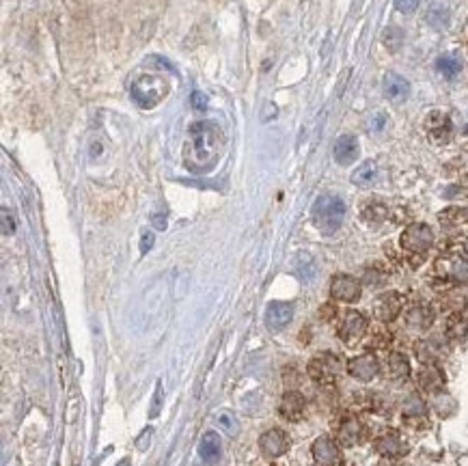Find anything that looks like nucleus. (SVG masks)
<instances>
[{
	"label": "nucleus",
	"instance_id": "f257e3e1",
	"mask_svg": "<svg viewBox=\"0 0 468 466\" xmlns=\"http://www.w3.org/2000/svg\"><path fill=\"white\" fill-rule=\"evenodd\" d=\"M223 130L212 121H197L188 130V143L184 147V162L190 171H212L223 151Z\"/></svg>",
	"mask_w": 468,
	"mask_h": 466
},
{
	"label": "nucleus",
	"instance_id": "f03ea898",
	"mask_svg": "<svg viewBox=\"0 0 468 466\" xmlns=\"http://www.w3.org/2000/svg\"><path fill=\"white\" fill-rule=\"evenodd\" d=\"M311 216H313L315 227H317L322 233L330 235V233H335V231L343 225L345 203H343V199H339L337 195H322V197H317V201L313 203Z\"/></svg>",
	"mask_w": 468,
	"mask_h": 466
},
{
	"label": "nucleus",
	"instance_id": "7ed1b4c3",
	"mask_svg": "<svg viewBox=\"0 0 468 466\" xmlns=\"http://www.w3.org/2000/svg\"><path fill=\"white\" fill-rule=\"evenodd\" d=\"M132 100L139 104L141 108H153L158 106L169 93V82L164 80L162 76H151L145 74L141 78H136L130 87Z\"/></svg>",
	"mask_w": 468,
	"mask_h": 466
},
{
	"label": "nucleus",
	"instance_id": "20e7f679",
	"mask_svg": "<svg viewBox=\"0 0 468 466\" xmlns=\"http://www.w3.org/2000/svg\"><path fill=\"white\" fill-rule=\"evenodd\" d=\"M434 270L440 279L451 283H468V257L462 253H447L440 255L434 263Z\"/></svg>",
	"mask_w": 468,
	"mask_h": 466
},
{
	"label": "nucleus",
	"instance_id": "39448f33",
	"mask_svg": "<svg viewBox=\"0 0 468 466\" xmlns=\"http://www.w3.org/2000/svg\"><path fill=\"white\" fill-rule=\"evenodd\" d=\"M432 244H434V231L423 223L410 225L401 233V246H404V251L410 253V255H425Z\"/></svg>",
	"mask_w": 468,
	"mask_h": 466
},
{
	"label": "nucleus",
	"instance_id": "423d86ee",
	"mask_svg": "<svg viewBox=\"0 0 468 466\" xmlns=\"http://www.w3.org/2000/svg\"><path fill=\"white\" fill-rule=\"evenodd\" d=\"M339 371H341V363L335 354H319L309 363V376L315 382H324V385L333 382Z\"/></svg>",
	"mask_w": 468,
	"mask_h": 466
},
{
	"label": "nucleus",
	"instance_id": "0eeeda50",
	"mask_svg": "<svg viewBox=\"0 0 468 466\" xmlns=\"http://www.w3.org/2000/svg\"><path fill=\"white\" fill-rule=\"evenodd\" d=\"M330 296L341 303H356L361 298V283L350 274H337L330 283Z\"/></svg>",
	"mask_w": 468,
	"mask_h": 466
},
{
	"label": "nucleus",
	"instance_id": "6e6552de",
	"mask_svg": "<svg viewBox=\"0 0 468 466\" xmlns=\"http://www.w3.org/2000/svg\"><path fill=\"white\" fill-rule=\"evenodd\" d=\"M259 449L266 458H281L289 449V438L283 430L274 427L261 434L259 438Z\"/></svg>",
	"mask_w": 468,
	"mask_h": 466
},
{
	"label": "nucleus",
	"instance_id": "1a4fd4ad",
	"mask_svg": "<svg viewBox=\"0 0 468 466\" xmlns=\"http://www.w3.org/2000/svg\"><path fill=\"white\" fill-rule=\"evenodd\" d=\"M401 309H404V298H401V294H397V292L382 294V296L376 300V305H373L376 317H378L380 322H393V320H397V315L401 313Z\"/></svg>",
	"mask_w": 468,
	"mask_h": 466
},
{
	"label": "nucleus",
	"instance_id": "9d476101",
	"mask_svg": "<svg viewBox=\"0 0 468 466\" xmlns=\"http://www.w3.org/2000/svg\"><path fill=\"white\" fill-rule=\"evenodd\" d=\"M365 331H367V317L359 311H347L339 328V337L345 343H356L365 335Z\"/></svg>",
	"mask_w": 468,
	"mask_h": 466
},
{
	"label": "nucleus",
	"instance_id": "9b49d317",
	"mask_svg": "<svg viewBox=\"0 0 468 466\" xmlns=\"http://www.w3.org/2000/svg\"><path fill=\"white\" fill-rule=\"evenodd\" d=\"M347 371L352 378L361 380V382H369L378 376L380 371V363L373 354H361V356H354V359L347 363Z\"/></svg>",
	"mask_w": 468,
	"mask_h": 466
},
{
	"label": "nucleus",
	"instance_id": "f8f14e48",
	"mask_svg": "<svg viewBox=\"0 0 468 466\" xmlns=\"http://www.w3.org/2000/svg\"><path fill=\"white\" fill-rule=\"evenodd\" d=\"M313 460L317 466H337L339 464V447L335 445L333 438L319 436L313 443Z\"/></svg>",
	"mask_w": 468,
	"mask_h": 466
},
{
	"label": "nucleus",
	"instance_id": "ddd939ff",
	"mask_svg": "<svg viewBox=\"0 0 468 466\" xmlns=\"http://www.w3.org/2000/svg\"><path fill=\"white\" fill-rule=\"evenodd\" d=\"M376 451L384 458H401L408 453V443L397 432H387L376 441Z\"/></svg>",
	"mask_w": 468,
	"mask_h": 466
},
{
	"label": "nucleus",
	"instance_id": "4468645a",
	"mask_svg": "<svg viewBox=\"0 0 468 466\" xmlns=\"http://www.w3.org/2000/svg\"><path fill=\"white\" fill-rule=\"evenodd\" d=\"M294 317V307L289 303H270L266 309V324L272 331H281Z\"/></svg>",
	"mask_w": 468,
	"mask_h": 466
},
{
	"label": "nucleus",
	"instance_id": "2eb2a0df",
	"mask_svg": "<svg viewBox=\"0 0 468 466\" xmlns=\"http://www.w3.org/2000/svg\"><path fill=\"white\" fill-rule=\"evenodd\" d=\"M333 151H335L337 164H341V167H347V164H352L356 158H359V141H356L352 134H343V136H339V139H337Z\"/></svg>",
	"mask_w": 468,
	"mask_h": 466
},
{
	"label": "nucleus",
	"instance_id": "dca6fc26",
	"mask_svg": "<svg viewBox=\"0 0 468 466\" xmlns=\"http://www.w3.org/2000/svg\"><path fill=\"white\" fill-rule=\"evenodd\" d=\"M425 130L436 143H445L449 141V134H451V121L443 113H432L425 119Z\"/></svg>",
	"mask_w": 468,
	"mask_h": 466
},
{
	"label": "nucleus",
	"instance_id": "f3484780",
	"mask_svg": "<svg viewBox=\"0 0 468 466\" xmlns=\"http://www.w3.org/2000/svg\"><path fill=\"white\" fill-rule=\"evenodd\" d=\"M279 413L287 421H298L302 417V413H305V397H302L298 391H287L279 404Z\"/></svg>",
	"mask_w": 468,
	"mask_h": 466
},
{
	"label": "nucleus",
	"instance_id": "a211bd4d",
	"mask_svg": "<svg viewBox=\"0 0 468 466\" xmlns=\"http://www.w3.org/2000/svg\"><path fill=\"white\" fill-rule=\"evenodd\" d=\"M382 91L393 102H404L410 93V85H408V80L399 74H387L384 76V82H382Z\"/></svg>",
	"mask_w": 468,
	"mask_h": 466
},
{
	"label": "nucleus",
	"instance_id": "6ab92c4d",
	"mask_svg": "<svg viewBox=\"0 0 468 466\" xmlns=\"http://www.w3.org/2000/svg\"><path fill=\"white\" fill-rule=\"evenodd\" d=\"M363 438V423L356 417H345L339 425V441L345 447H352L356 443H361Z\"/></svg>",
	"mask_w": 468,
	"mask_h": 466
},
{
	"label": "nucleus",
	"instance_id": "aec40b11",
	"mask_svg": "<svg viewBox=\"0 0 468 466\" xmlns=\"http://www.w3.org/2000/svg\"><path fill=\"white\" fill-rule=\"evenodd\" d=\"M438 221L447 231H464L468 227V212L462 207H449L438 216Z\"/></svg>",
	"mask_w": 468,
	"mask_h": 466
},
{
	"label": "nucleus",
	"instance_id": "412c9836",
	"mask_svg": "<svg viewBox=\"0 0 468 466\" xmlns=\"http://www.w3.org/2000/svg\"><path fill=\"white\" fill-rule=\"evenodd\" d=\"M434 322V311L427 305H415L406 313V324L415 331H425Z\"/></svg>",
	"mask_w": 468,
	"mask_h": 466
},
{
	"label": "nucleus",
	"instance_id": "4be33fe9",
	"mask_svg": "<svg viewBox=\"0 0 468 466\" xmlns=\"http://www.w3.org/2000/svg\"><path fill=\"white\" fill-rule=\"evenodd\" d=\"M220 438H218V434H214V432H207L203 438H201V445H199V453H201V458H203V462L205 464H218V460H220Z\"/></svg>",
	"mask_w": 468,
	"mask_h": 466
},
{
	"label": "nucleus",
	"instance_id": "5701e85b",
	"mask_svg": "<svg viewBox=\"0 0 468 466\" xmlns=\"http://www.w3.org/2000/svg\"><path fill=\"white\" fill-rule=\"evenodd\" d=\"M419 382H421V387H423L425 391L436 393L438 389H443V385H445V376H443V371H440L434 363H429V365H425V367L421 369V374H419Z\"/></svg>",
	"mask_w": 468,
	"mask_h": 466
},
{
	"label": "nucleus",
	"instance_id": "b1692460",
	"mask_svg": "<svg viewBox=\"0 0 468 466\" xmlns=\"http://www.w3.org/2000/svg\"><path fill=\"white\" fill-rule=\"evenodd\" d=\"M376 179H378V167H376V162H371V160L363 162L361 167L352 173V181H354L356 186H361V188L373 186Z\"/></svg>",
	"mask_w": 468,
	"mask_h": 466
},
{
	"label": "nucleus",
	"instance_id": "393cba45",
	"mask_svg": "<svg viewBox=\"0 0 468 466\" xmlns=\"http://www.w3.org/2000/svg\"><path fill=\"white\" fill-rule=\"evenodd\" d=\"M436 69L440 76H445L447 80H453L462 71V59L457 54H443V57L436 61Z\"/></svg>",
	"mask_w": 468,
	"mask_h": 466
},
{
	"label": "nucleus",
	"instance_id": "a878e982",
	"mask_svg": "<svg viewBox=\"0 0 468 466\" xmlns=\"http://www.w3.org/2000/svg\"><path fill=\"white\" fill-rule=\"evenodd\" d=\"M361 216H363V221L369 223V225H380V223L387 221L389 210H387V205L380 203V201H367V203L363 205Z\"/></svg>",
	"mask_w": 468,
	"mask_h": 466
},
{
	"label": "nucleus",
	"instance_id": "bb28decb",
	"mask_svg": "<svg viewBox=\"0 0 468 466\" xmlns=\"http://www.w3.org/2000/svg\"><path fill=\"white\" fill-rule=\"evenodd\" d=\"M404 417L406 419H425L427 417V406L417 393H412L404 399Z\"/></svg>",
	"mask_w": 468,
	"mask_h": 466
},
{
	"label": "nucleus",
	"instance_id": "cd10ccee",
	"mask_svg": "<svg viewBox=\"0 0 468 466\" xmlns=\"http://www.w3.org/2000/svg\"><path fill=\"white\" fill-rule=\"evenodd\" d=\"M389 374L395 380H404L410 376V363L401 352H393L389 356Z\"/></svg>",
	"mask_w": 468,
	"mask_h": 466
},
{
	"label": "nucleus",
	"instance_id": "c85d7f7f",
	"mask_svg": "<svg viewBox=\"0 0 468 466\" xmlns=\"http://www.w3.org/2000/svg\"><path fill=\"white\" fill-rule=\"evenodd\" d=\"M427 24L436 31H443L449 26V11L445 7H432L427 13Z\"/></svg>",
	"mask_w": 468,
	"mask_h": 466
},
{
	"label": "nucleus",
	"instance_id": "c756f323",
	"mask_svg": "<svg viewBox=\"0 0 468 466\" xmlns=\"http://www.w3.org/2000/svg\"><path fill=\"white\" fill-rule=\"evenodd\" d=\"M466 320H464V315H460V313H455V315H451L449 317V322H447V335L451 337V339H462L464 335H466Z\"/></svg>",
	"mask_w": 468,
	"mask_h": 466
},
{
	"label": "nucleus",
	"instance_id": "7c9ffc66",
	"mask_svg": "<svg viewBox=\"0 0 468 466\" xmlns=\"http://www.w3.org/2000/svg\"><path fill=\"white\" fill-rule=\"evenodd\" d=\"M216 421H218L220 430H225L229 436H235V434H238V430H240V425H238L235 417H233V415H229V413H220V415H216Z\"/></svg>",
	"mask_w": 468,
	"mask_h": 466
},
{
	"label": "nucleus",
	"instance_id": "2f4dec72",
	"mask_svg": "<svg viewBox=\"0 0 468 466\" xmlns=\"http://www.w3.org/2000/svg\"><path fill=\"white\" fill-rule=\"evenodd\" d=\"M421 0H395V9L401 13H415L419 9Z\"/></svg>",
	"mask_w": 468,
	"mask_h": 466
},
{
	"label": "nucleus",
	"instance_id": "473e14b6",
	"mask_svg": "<svg viewBox=\"0 0 468 466\" xmlns=\"http://www.w3.org/2000/svg\"><path fill=\"white\" fill-rule=\"evenodd\" d=\"M15 231V223H13V216H9V210L3 207V233L9 235Z\"/></svg>",
	"mask_w": 468,
	"mask_h": 466
},
{
	"label": "nucleus",
	"instance_id": "72a5a7b5",
	"mask_svg": "<svg viewBox=\"0 0 468 466\" xmlns=\"http://www.w3.org/2000/svg\"><path fill=\"white\" fill-rule=\"evenodd\" d=\"M190 104H192V108H197V111H203V108H207V97L203 93L195 91L190 95Z\"/></svg>",
	"mask_w": 468,
	"mask_h": 466
},
{
	"label": "nucleus",
	"instance_id": "f704fd0d",
	"mask_svg": "<svg viewBox=\"0 0 468 466\" xmlns=\"http://www.w3.org/2000/svg\"><path fill=\"white\" fill-rule=\"evenodd\" d=\"M153 227H156V229H167V216L156 214V216H153Z\"/></svg>",
	"mask_w": 468,
	"mask_h": 466
},
{
	"label": "nucleus",
	"instance_id": "c9c22d12",
	"mask_svg": "<svg viewBox=\"0 0 468 466\" xmlns=\"http://www.w3.org/2000/svg\"><path fill=\"white\" fill-rule=\"evenodd\" d=\"M151 244H153V235H151V233H143V244H141V251H143V253H147V249H151Z\"/></svg>",
	"mask_w": 468,
	"mask_h": 466
},
{
	"label": "nucleus",
	"instance_id": "e433bc0d",
	"mask_svg": "<svg viewBox=\"0 0 468 466\" xmlns=\"http://www.w3.org/2000/svg\"><path fill=\"white\" fill-rule=\"evenodd\" d=\"M384 125V115H376V119L371 121V130H382Z\"/></svg>",
	"mask_w": 468,
	"mask_h": 466
},
{
	"label": "nucleus",
	"instance_id": "4c0bfd02",
	"mask_svg": "<svg viewBox=\"0 0 468 466\" xmlns=\"http://www.w3.org/2000/svg\"><path fill=\"white\" fill-rule=\"evenodd\" d=\"M333 311H335V309H333V305H326V307H324V309H322L319 313H322V317L330 320V317H333Z\"/></svg>",
	"mask_w": 468,
	"mask_h": 466
},
{
	"label": "nucleus",
	"instance_id": "58836bf2",
	"mask_svg": "<svg viewBox=\"0 0 468 466\" xmlns=\"http://www.w3.org/2000/svg\"><path fill=\"white\" fill-rule=\"evenodd\" d=\"M117 466H132V464H130V460H121V462H119Z\"/></svg>",
	"mask_w": 468,
	"mask_h": 466
}]
</instances>
